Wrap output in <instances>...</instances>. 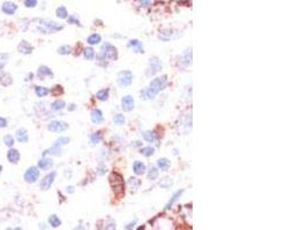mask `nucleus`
<instances>
[{"mask_svg":"<svg viewBox=\"0 0 308 230\" xmlns=\"http://www.w3.org/2000/svg\"><path fill=\"white\" fill-rule=\"evenodd\" d=\"M133 170H134V173L136 174V175H143V174L145 173L147 168H145V165L143 163V162L135 161L134 162V165H133Z\"/></svg>","mask_w":308,"mask_h":230,"instance_id":"6ab92c4d","label":"nucleus"},{"mask_svg":"<svg viewBox=\"0 0 308 230\" xmlns=\"http://www.w3.org/2000/svg\"><path fill=\"white\" fill-rule=\"evenodd\" d=\"M133 81V74L130 70H124L118 74V83L121 87H130Z\"/></svg>","mask_w":308,"mask_h":230,"instance_id":"0eeeda50","label":"nucleus"},{"mask_svg":"<svg viewBox=\"0 0 308 230\" xmlns=\"http://www.w3.org/2000/svg\"><path fill=\"white\" fill-rule=\"evenodd\" d=\"M134 99L133 97H130V96H126L124 97L121 100V105H122V110H125V112H130V110L134 108Z\"/></svg>","mask_w":308,"mask_h":230,"instance_id":"f8f14e48","label":"nucleus"},{"mask_svg":"<svg viewBox=\"0 0 308 230\" xmlns=\"http://www.w3.org/2000/svg\"><path fill=\"white\" fill-rule=\"evenodd\" d=\"M20 158H21L20 152L17 150H15V148H11L7 152V159L11 163H17L20 161Z\"/></svg>","mask_w":308,"mask_h":230,"instance_id":"2eb2a0df","label":"nucleus"},{"mask_svg":"<svg viewBox=\"0 0 308 230\" xmlns=\"http://www.w3.org/2000/svg\"><path fill=\"white\" fill-rule=\"evenodd\" d=\"M51 92H52V94H53V96L58 97L59 94L64 93V89H62V87H60V85H57V87H54L53 89L51 90Z\"/></svg>","mask_w":308,"mask_h":230,"instance_id":"79ce46f5","label":"nucleus"},{"mask_svg":"<svg viewBox=\"0 0 308 230\" xmlns=\"http://www.w3.org/2000/svg\"><path fill=\"white\" fill-rule=\"evenodd\" d=\"M47 129L52 132H62L65 131L66 129H68V124L66 122H62V121H52L47 125Z\"/></svg>","mask_w":308,"mask_h":230,"instance_id":"9d476101","label":"nucleus"},{"mask_svg":"<svg viewBox=\"0 0 308 230\" xmlns=\"http://www.w3.org/2000/svg\"><path fill=\"white\" fill-rule=\"evenodd\" d=\"M159 185L162 188H169L170 185H172V181L170 178H164L163 181L159 182Z\"/></svg>","mask_w":308,"mask_h":230,"instance_id":"37998d69","label":"nucleus"},{"mask_svg":"<svg viewBox=\"0 0 308 230\" xmlns=\"http://www.w3.org/2000/svg\"><path fill=\"white\" fill-rule=\"evenodd\" d=\"M4 67H5L4 62H0V70H2V69H4Z\"/></svg>","mask_w":308,"mask_h":230,"instance_id":"8fccbe9b","label":"nucleus"},{"mask_svg":"<svg viewBox=\"0 0 308 230\" xmlns=\"http://www.w3.org/2000/svg\"><path fill=\"white\" fill-rule=\"evenodd\" d=\"M67 21H68V23H71V24H76V26H80V21L76 19L74 15L68 16V17H67Z\"/></svg>","mask_w":308,"mask_h":230,"instance_id":"c03bdc74","label":"nucleus"},{"mask_svg":"<svg viewBox=\"0 0 308 230\" xmlns=\"http://www.w3.org/2000/svg\"><path fill=\"white\" fill-rule=\"evenodd\" d=\"M83 55L87 60H92L95 58V51L91 47H87V49H83Z\"/></svg>","mask_w":308,"mask_h":230,"instance_id":"c85d7f7f","label":"nucleus"},{"mask_svg":"<svg viewBox=\"0 0 308 230\" xmlns=\"http://www.w3.org/2000/svg\"><path fill=\"white\" fill-rule=\"evenodd\" d=\"M183 190H180V191H178V192H175L174 195L172 196L171 200H170V201H169V203H168V205H166V208H170V207H171L172 205L174 204L175 201L178 200L179 197H180V196H181V195H183Z\"/></svg>","mask_w":308,"mask_h":230,"instance_id":"2f4dec72","label":"nucleus"},{"mask_svg":"<svg viewBox=\"0 0 308 230\" xmlns=\"http://www.w3.org/2000/svg\"><path fill=\"white\" fill-rule=\"evenodd\" d=\"M35 93H36L37 97L43 98V97H46L50 93V90L45 87H35Z\"/></svg>","mask_w":308,"mask_h":230,"instance_id":"4be33fe9","label":"nucleus"},{"mask_svg":"<svg viewBox=\"0 0 308 230\" xmlns=\"http://www.w3.org/2000/svg\"><path fill=\"white\" fill-rule=\"evenodd\" d=\"M39 177V170L37 167L31 166L29 167L24 173V181L28 183H35Z\"/></svg>","mask_w":308,"mask_h":230,"instance_id":"423d86ee","label":"nucleus"},{"mask_svg":"<svg viewBox=\"0 0 308 230\" xmlns=\"http://www.w3.org/2000/svg\"><path fill=\"white\" fill-rule=\"evenodd\" d=\"M157 177H158V170H157L156 167H151L148 173V178L149 180H151V181H154V180H156Z\"/></svg>","mask_w":308,"mask_h":230,"instance_id":"c9c22d12","label":"nucleus"},{"mask_svg":"<svg viewBox=\"0 0 308 230\" xmlns=\"http://www.w3.org/2000/svg\"><path fill=\"white\" fill-rule=\"evenodd\" d=\"M100 40H102V37H100L98 34L90 35V36L88 37V39H87L88 44H90V45H96V44H99Z\"/></svg>","mask_w":308,"mask_h":230,"instance_id":"393cba45","label":"nucleus"},{"mask_svg":"<svg viewBox=\"0 0 308 230\" xmlns=\"http://www.w3.org/2000/svg\"><path fill=\"white\" fill-rule=\"evenodd\" d=\"M17 51L20 53H22V54H30L34 51V46L29 44L28 42H26V40H22L17 46Z\"/></svg>","mask_w":308,"mask_h":230,"instance_id":"ddd939ff","label":"nucleus"},{"mask_svg":"<svg viewBox=\"0 0 308 230\" xmlns=\"http://www.w3.org/2000/svg\"><path fill=\"white\" fill-rule=\"evenodd\" d=\"M128 45L132 46V47H134V49H136V52H142V53H143V47H142V44H141L139 40H136V39H134V40H130Z\"/></svg>","mask_w":308,"mask_h":230,"instance_id":"473e14b6","label":"nucleus"},{"mask_svg":"<svg viewBox=\"0 0 308 230\" xmlns=\"http://www.w3.org/2000/svg\"><path fill=\"white\" fill-rule=\"evenodd\" d=\"M7 127V120L4 117H0V128H6Z\"/></svg>","mask_w":308,"mask_h":230,"instance_id":"a18cd8bd","label":"nucleus"},{"mask_svg":"<svg viewBox=\"0 0 308 230\" xmlns=\"http://www.w3.org/2000/svg\"><path fill=\"white\" fill-rule=\"evenodd\" d=\"M72 52V47L69 45H62L61 47L58 49V53L61 54V55H66V54H69Z\"/></svg>","mask_w":308,"mask_h":230,"instance_id":"f704fd0d","label":"nucleus"},{"mask_svg":"<svg viewBox=\"0 0 308 230\" xmlns=\"http://www.w3.org/2000/svg\"><path fill=\"white\" fill-rule=\"evenodd\" d=\"M91 121L96 124L98 123H102L104 121V116H103V113L100 110H94L91 112Z\"/></svg>","mask_w":308,"mask_h":230,"instance_id":"a211bd4d","label":"nucleus"},{"mask_svg":"<svg viewBox=\"0 0 308 230\" xmlns=\"http://www.w3.org/2000/svg\"><path fill=\"white\" fill-rule=\"evenodd\" d=\"M69 143V138L68 137H60V138H58L57 142H56V145L58 146H62V145H66V144Z\"/></svg>","mask_w":308,"mask_h":230,"instance_id":"a19ab883","label":"nucleus"},{"mask_svg":"<svg viewBox=\"0 0 308 230\" xmlns=\"http://www.w3.org/2000/svg\"><path fill=\"white\" fill-rule=\"evenodd\" d=\"M140 2H141V5H143V6H148V5H150L151 0H140Z\"/></svg>","mask_w":308,"mask_h":230,"instance_id":"49530a36","label":"nucleus"},{"mask_svg":"<svg viewBox=\"0 0 308 230\" xmlns=\"http://www.w3.org/2000/svg\"><path fill=\"white\" fill-rule=\"evenodd\" d=\"M179 64H181L183 67H187L188 64L192 63V49H187L186 52H183L180 57L178 58Z\"/></svg>","mask_w":308,"mask_h":230,"instance_id":"9b49d317","label":"nucleus"},{"mask_svg":"<svg viewBox=\"0 0 308 230\" xmlns=\"http://www.w3.org/2000/svg\"><path fill=\"white\" fill-rule=\"evenodd\" d=\"M141 153L144 155V157H151L154 153H155V148L151 146H148V147H143L142 150H141Z\"/></svg>","mask_w":308,"mask_h":230,"instance_id":"e433bc0d","label":"nucleus"},{"mask_svg":"<svg viewBox=\"0 0 308 230\" xmlns=\"http://www.w3.org/2000/svg\"><path fill=\"white\" fill-rule=\"evenodd\" d=\"M56 176H57V173L56 171H51V173L47 174L45 177L41 181V189H42L43 191H46V190H49L51 188V185L53 184Z\"/></svg>","mask_w":308,"mask_h":230,"instance_id":"1a4fd4ad","label":"nucleus"},{"mask_svg":"<svg viewBox=\"0 0 308 230\" xmlns=\"http://www.w3.org/2000/svg\"><path fill=\"white\" fill-rule=\"evenodd\" d=\"M157 166H158V168L162 170H168L169 167H170V161L165 158L159 159V160L157 161Z\"/></svg>","mask_w":308,"mask_h":230,"instance_id":"bb28decb","label":"nucleus"},{"mask_svg":"<svg viewBox=\"0 0 308 230\" xmlns=\"http://www.w3.org/2000/svg\"><path fill=\"white\" fill-rule=\"evenodd\" d=\"M61 153V146H58L54 144L53 146H51L49 150H46V151L43 152V157H46L47 154H51V155H59Z\"/></svg>","mask_w":308,"mask_h":230,"instance_id":"412c9836","label":"nucleus"},{"mask_svg":"<svg viewBox=\"0 0 308 230\" xmlns=\"http://www.w3.org/2000/svg\"><path fill=\"white\" fill-rule=\"evenodd\" d=\"M19 9V6L14 2V1H4L1 5V12L4 13L5 15H14L16 13V11Z\"/></svg>","mask_w":308,"mask_h":230,"instance_id":"6e6552de","label":"nucleus"},{"mask_svg":"<svg viewBox=\"0 0 308 230\" xmlns=\"http://www.w3.org/2000/svg\"><path fill=\"white\" fill-rule=\"evenodd\" d=\"M67 191H68L69 193H73V192H74V190H73V186H68V188H67Z\"/></svg>","mask_w":308,"mask_h":230,"instance_id":"09e8293b","label":"nucleus"},{"mask_svg":"<svg viewBox=\"0 0 308 230\" xmlns=\"http://www.w3.org/2000/svg\"><path fill=\"white\" fill-rule=\"evenodd\" d=\"M23 5L26 8H35L38 5V0H23Z\"/></svg>","mask_w":308,"mask_h":230,"instance_id":"4c0bfd02","label":"nucleus"},{"mask_svg":"<svg viewBox=\"0 0 308 230\" xmlns=\"http://www.w3.org/2000/svg\"><path fill=\"white\" fill-rule=\"evenodd\" d=\"M64 29V26L58 24L54 21L51 20H39V26H38V30L41 31L42 34H51V32H57Z\"/></svg>","mask_w":308,"mask_h":230,"instance_id":"f03ea898","label":"nucleus"},{"mask_svg":"<svg viewBox=\"0 0 308 230\" xmlns=\"http://www.w3.org/2000/svg\"><path fill=\"white\" fill-rule=\"evenodd\" d=\"M1 169H2V166H0V173H1Z\"/></svg>","mask_w":308,"mask_h":230,"instance_id":"603ef678","label":"nucleus"},{"mask_svg":"<svg viewBox=\"0 0 308 230\" xmlns=\"http://www.w3.org/2000/svg\"><path fill=\"white\" fill-rule=\"evenodd\" d=\"M38 168L42 170H49L51 167L53 166V161H52V159L50 158H43L41 159L39 161H38Z\"/></svg>","mask_w":308,"mask_h":230,"instance_id":"dca6fc26","label":"nucleus"},{"mask_svg":"<svg viewBox=\"0 0 308 230\" xmlns=\"http://www.w3.org/2000/svg\"><path fill=\"white\" fill-rule=\"evenodd\" d=\"M109 89H103V90H100V91H98L97 93H96V97H97V99L98 100H102V101H105V100H107L109 99Z\"/></svg>","mask_w":308,"mask_h":230,"instance_id":"a878e982","label":"nucleus"},{"mask_svg":"<svg viewBox=\"0 0 308 230\" xmlns=\"http://www.w3.org/2000/svg\"><path fill=\"white\" fill-rule=\"evenodd\" d=\"M100 55L107 60H114L118 57V52L113 45H111L110 43H105L100 49Z\"/></svg>","mask_w":308,"mask_h":230,"instance_id":"20e7f679","label":"nucleus"},{"mask_svg":"<svg viewBox=\"0 0 308 230\" xmlns=\"http://www.w3.org/2000/svg\"><path fill=\"white\" fill-rule=\"evenodd\" d=\"M13 79H12V76L7 73H4L2 70H0V84L4 85V87H7L9 84H12Z\"/></svg>","mask_w":308,"mask_h":230,"instance_id":"aec40b11","label":"nucleus"},{"mask_svg":"<svg viewBox=\"0 0 308 230\" xmlns=\"http://www.w3.org/2000/svg\"><path fill=\"white\" fill-rule=\"evenodd\" d=\"M140 184H141V182H140V180L139 178H135V177H132L130 180V189H132V192H135L136 191V189H139V186H140Z\"/></svg>","mask_w":308,"mask_h":230,"instance_id":"7c9ffc66","label":"nucleus"},{"mask_svg":"<svg viewBox=\"0 0 308 230\" xmlns=\"http://www.w3.org/2000/svg\"><path fill=\"white\" fill-rule=\"evenodd\" d=\"M113 121H114V123H115V124L121 125V124L125 123V116L121 115V114H117V115L113 117Z\"/></svg>","mask_w":308,"mask_h":230,"instance_id":"ea45409f","label":"nucleus"},{"mask_svg":"<svg viewBox=\"0 0 308 230\" xmlns=\"http://www.w3.org/2000/svg\"><path fill=\"white\" fill-rule=\"evenodd\" d=\"M105 171H106V168H105V167H99L98 168V174H100V175L104 174Z\"/></svg>","mask_w":308,"mask_h":230,"instance_id":"de8ad7c7","label":"nucleus"},{"mask_svg":"<svg viewBox=\"0 0 308 230\" xmlns=\"http://www.w3.org/2000/svg\"><path fill=\"white\" fill-rule=\"evenodd\" d=\"M162 67H163V64H162V62H160L159 59L156 58V57H154V58H151V59L149 60L148 68H147V70H145V74H147V76L155 75L156 73H158L160 69H162Z\"/></svg>","mask_w":308,"mask_h":230,"instance_id":"39448f33","label":"nucleus"},{"mask_svg":"<svg viewBox=\"0 0 308 230\" xmlns=\"http://www.w3.org/2000/svg\"><path fill=\"white\" fill-rule=\"evenodd\" d=\"M4 143L6 146L12 147L14 145V137L11 136V135H6V136L4 137Z\"/></svg>","mask_w":308,"mask_h":230,"instance_id":"58836bf2","label":"nucleus"},{"mask_svg":"<svg viewBox=\"0 0 308 230\" xmlns=\"http://www.w3.org/2000/svg\"><path fill=\"white\" fill-rule=\"evenodd\" d=\"M16 139L19 140V143H27L28 139H29L27 130L24 128H20L19 130L16 131Z\"/></svg>","mask_w":308,"mask_h":230,"instance_id":"f3484780","label":"nucleus"},{"mask_svg":"<svg viewBox=\"0 0 308 230\" xmlns=\"http://www.w3.org/2000/svg\"><path fill=\"white\" fill-rule=\"evenodd\" d=\"M56 15L59 17V19H67L68 17V12H67V8L65 6H59V7L56 9Z\"/></svg>","mask_w":308,"mask_h":230,"instance_id":"5701e85b","label":"nucleus"},{"mask_svg":"<svg viewBox=\"0 0 308 230\" xmlns=\"http://www.w3.org/2000/svg\"><path fill=\"white\" fill-rule=\"evenodd\" d=\"M110 184L113 189V192L117 195V196H121L125 193V182H124V178L119 173H111L110 177Z\"/></svg>","mask_w":308,"mask_h":230,"instance_id":"f257e3e1","label":"nucleus"},{"mask_svg":"<svg viewBox=\"0 0 308 230\" xmlns=\"http://www.w3.org/2000/svg\"><path fill=\"white\" fill-rule=\"evenodd\" d=\"M37 75H38V77H41V79H44L45 77L52 78V77H53V73H52V70H51L49 67H46V66H41V67L38 68Z\"/></svg>","mask_w":308,"mask_h":230,"instance_id":"4468645a","label":"nucleus"},{"mask_svg":"<svg viewBox=\"0 0 308 230\" xmlns=\"http://www.w3.org/2000/svg\"><path fill=\"white\" fill-rule=\"evenodd\" d=\"M102 138H103V136L100 132H95V134H92L91 136H90V142H91L92 145H96V144L100 143Z\"/></svg>","mask_w":308,"mask_h":230,"instance_id":"c756f323","label":"nucleus"},{"mask_svg":"<svg viewBox=\"0 0 308 230\" xmlns=\"http://www.w3.org/2000/svg\"><path fill=\"white\" fill-rule=\"evenodd\" d=\"M66 107V102L64 100H60V99H58L56 101H53L51 104V108L53 110H64Z\"/></svg>","mask_w":308,"mask_h":230,"instance_id":"b1692460","label":"nucleus"},{"mask_svg":"<svg viewBox=\"0 0 308 230\" xmlns=\"http://www.w3.org/2000/svg\"><path fill=\"white\" fill-rule=\"evenodd\" d=\"M69 110H75V105H71V107L68 108Z\"/></svg>","mask_w":308,"mask_h":230,"instance_id":"3c124183","label":"nucleus"},{"mask_svg":"<svg viewBox=\"0 0 308 230\" xmlns=\"http://www.w3.org/2000/svg\"><path fill=\"white\" fill-rule=\"evenodd\" d=\"M142 137H143V139L147 140L148 143H154V142H155V136H154V134L150 131L142 132Z\"/></svg>","mask_w":308,"mask_h":230,"instance_id":"72a5a7b5","label":"nucleus"},{"mask_svg":"<svg viewBox=\"0 0 308 230\" xmlns=\"http://www.w3.org/2000/svg\"><path fill=\"white\" fill-rule=\"evenodd\" d=\"M49 223L51 227H53V228H58V227H60L61 224V221L60 219L58 218L57 215H51L49 218Z\"/></svg>","mask_w":308,"mask_h":230,"instance_id":"cd10ccee","label":"nucleus"},{"mask_svg":"<svg viewBox=\"0 0 308 230\" xmlns=\"http://www.w3.org/2000/svg\"><path fill=\"white\" fill-rule=\"evenodd\" d=\"M166 84H168V77L164 75L162 77H157V78L152 79L150 84H149V89L155 94H157L158 92H160V91L166 87Z\"/></svg>","mask_w":308,"mask_h":230,"instance_id":"7ed1b4c3","label":"nucleus"}]
</instances>
